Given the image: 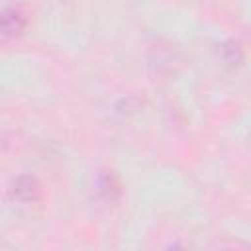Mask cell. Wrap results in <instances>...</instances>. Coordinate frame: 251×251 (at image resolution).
<instances>
[{
    "label": "cell",
    "instance_id": "6da1fadb",
    "mask_svg": "<svg viewBox=\"0 0 251 251\" xmlns=\"http://www.w3.org/2000/svg\"><path fill=\"white\" fill-rule=\"evenodd\" d=\"M12 194L14 198H18L20 202H31L39 196V184L33 176H27V175H22L14 180L12 184Z\"/></svg>",
    "mask_w": 251,
    "mask_h": 251
},
{
    "label": "cell",
    "instance_id": "7a4b0ae2",
    "mask_svg": "<svg viewBox=\"0 0 251 251\" xmlns=\"http://www.w3.org/2000/svg\"><path fill=\"white\" fill-rule=\"evenodd\" d=\"M25 25V16L20 8L16 6H8L2 14V29L6 35H14V33H20L22 27Z\"/></svg>",
    "mask_w": 251,
    "mask_h": 251
},
{
    "label": "cell",
    "instance_id": "3957f363",
    "mask_svg": "<svg viewBox=\"0 0 251 251\" xmlns=\"http://www.w3.org/2000/svg\"><path fill=\"white\" fill-rule=\"evenodd\" d=\"M98 186H100V192H102L106 198H110V200H112V192H118V182H116V178H114L112 175L102 176L100 182H98Z\"/></svg>",
    "mask_w": 251,
    "mask_h": 251
}]
</instances>
